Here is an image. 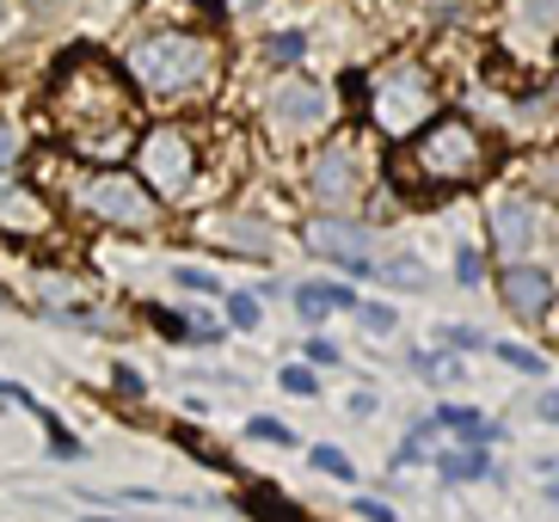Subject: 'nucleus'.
<instances>
[{"mask_svg": "<svg viewBox=\"0 0 559 522\" xmlns=\"http://www.w3.org/2000/svg\"><path fill=\"white\" fill-rule=\"evenodd\" d=\"M228 320H234L240 332H252V327H259V295L234 289V295H228Z\"/></svg>", "mask_w": 559, "mask_h": 522, "instance_id": "5701e85b", "label": "nucleus"}, {"mask_svg": "<svg viewBox=\"0 0 559 522\" xmlns=\"http://www.w3.org/2000/svg\"><path fill=\"white\" fill-rule=\"evenodd\" d=\"M369 105H376V130L412 135L418 123H425V111H430V74L425 68H412V62L388 68L381 81H369Z\"/></svg>", "mask_w": 559, "mask_h": 522, "instance_id": "423d86ee", "label": "nucleus"}, {"mask_svg": "<svg viewBox=\"0 0 559 522\" xmlns=\"http://www.w3.org/2000/svg\"><path fill=\"white\" fill-rule=\"evenodd\" d=\"M554 19H559V0H523V25L528 32H547Z\"/></svg>", "mask_w": 559, "mask_h": 522, "instance_id": "393cba45", "label": "nucleus"}, {"mask_svg": "<svg viewBox=\"0 0 559 522\" xmlns=\"http://www.w3.org/2000/svg\"><path fill=\"white\" fill-rule=\"evenodd\" d=\"M362 313V332H369V339H388V332L400 327L394 320V308H388V301H369V308H357Z\"/></svg>", "mask_w": 559, "mask_h": 522, "instance_id": "b1692460", "label": "nucleus"}, {"mask_svg": "<svg viewBox=\"0 0 559 522\" xmlns=\"http://www.w3.org/2000/svg\"><path fill=\"white\" fill-rule=\"evenodd\" d=\"M86 522H117V517H86Z\"/></svg>", "mask_w": 559, "mask_h": 522, "instance_id": "c9c22d12", "label": "nucleus"}, {"mask_svg": "<svg viewBox=\"0 0 559 522\" xmlns=\"http://www.w3.org/2000/svg\"><path fill=\"white\" fill-rule=\"evenodd\" d=\"M437 467H443L449 479H486L492 474L486 449H437Z\"/></svg>", "mask_w": 559, "mask_h": 522, "instance_id": "ddd939ff", "label": "nucleus"}, {"mask_svg": "<svg viewBox=\"0 0 559 522\" xmlns=\"http://www.w3.org/2000/svg\"><path fill=\"white\" fill-rule=\"evenodd\" d=\"M542 418H554V425H559V393H542Z\"/></svg>", "mask_w": 559, "mask_h": 522, "instance_id": "473e14b6", "label": "nucleus"}, {"mask_svg": "<svg viewBox=\"0 0 559 522\" xmlns=\"http://www.w3.org/2000/svg\"><path fill=\"white\" fill-rule=\"evenodd\" d=\"M313 197H320V203H350V197H357V166H350L345 147H326V154L313 161Z\"/></svg>", "mask_w": 559, "mask_h": 522, "instance_id": "9d476101", "label": "nucleus"}, {"mask_svg": "<svg viewBox=\"0 0 559 522\" xmlns=\"http://www.w3.org/2000/svg\"><path fill=\"white\" fill-rule=\"evenodd\" d=\"M271 123H283V130H320V123H332V93L313 81H289L277 86V98H271Z\"/></svg>", "mask_w": 559, "mask_h": 522, "instance_id": "0eeeda50", "label": "nucleus"}, {"mask_svg": "<svg viewBox=\"0 0 559 522\" xmlns=\"http://www.w3.org/2000/svg\"><path fill=\"white\" fill-rule=\"evenodd\" d=\"M308 461H313V467H320L326 479H345V486L357 479V467H350V455H345V449H326V442H313V449H308Z\"/></svg>", "mask_w": 559, "mask_h": 522, "instance_id": "dca6fc26", "label": "nucleus"}, {"mask_svg": "<svg viewBox=\"0 0 559 522\" xmlns=\"http://www.w3.org/2000/svg\"><path fill=\"white\" fill-rule=\"evenodd\" d=\"M443 339H449V351H486V339H479V332H467V327H449Z\"/></svg>", "mask_w": 559, "mask_h": 522, "instance_id": "cd10ccee", "label": "nucleus"}, {"mask_svg": "<svg viewBox=\"0 0 559 522\" xmlns=\"http://www.w3.org/2000/svg\"><path fill=\"white\" fill-rule=\"evenodd\" d=\"M247 437H252V442H277V449H289V442H296V430L283 425V418H247Z\"/></svg>", "mask_w": 559, "mask_h": 522, "instance_id": "6ab92c4d", "label": "nucleus"}, {"mask_svg": "<svg viewBox=\"0 0 559 522\" xmlns=\"http://www.w3.org/2000/svg\"><path fill=\"white\" fill-rule=\"evenodd\" d=\"M130 74L148 93H198L215 74V44L198 32H148L130 44Z\"/></svg>", "mask_w": 559, "mask_h": 522, "instance_id": "f03ea898", "label": "nucleus"}, {"mask_svg": "<svg viewBox=\"0 0 559 522\" xmlns=\"http://www.w3.org/2000/svg\"><path fill=\"white\" fill-rule=\"evenodd\" d=\"M7 19H13V0H0V32H7Z\"/></svg>", "mask_w": 559, "mask_h": 522, "instance_id": "f704fd0d", "label": "nucleus"}, {"mask_svg": "<svg viewBox=\"0 0 559 522\" xmlns=\"http://www.w3.org/2000/svg\"><path fill=\"white\" fill-rule=\"evenodd\" d=\"M554 498H559V486H554Z\"/></svg>", "mask_w": 559, "mask_h": 522, "instance_id": "e433bc0d", "label": "nucleus"}, {"mask_svg": "<svg viewBox=\"0 0 559 522\" xmlns=\"http://www.w3.org/2000/svg\"><path fill=\"white\" fill-rule=\"evenodd\" d=\"M437 425H449L455 437H467V442H498V437H504L498 425H486V418L467 412V406H443V412H437Z\"/></svg>", "mask_w": 559, "mask_h": 522, "instance_id": "f8f14e48", "label": "nucleus"}, {"mask_svg": "<svg viewBox=\"0 0 559 522\" xmlns=\"http://www.w3.org/2000/svg\"><path fill=\"white\" fill-rule=\"evenodd\" d=\"M296 308L308 313V320H326L332 308H357V295H350V289H320V283H308V289H296Z\"/></svg>", "mask_w": 559, "mask_h": 522, "instance_id": "4468645a", "label": "nucleus"}, {"mask_svg": "<svg viewBox=\"0 0 559 522\" xmlns=\"http://www.w3.org/2000/svg\"><path fill=\"white\" fill-rule=\"evenodd\" d=\"M135 179L148 185L154 197H185L198 179V147L179 123H160V130L142 135V154H135Z\"/></svg>", "mask_w": 559, "mask_h": 522, "instance_id": "20e7f679", "label": "nucleus"}, {"mask_svg": "<svg viewBox=\"0 0 559 522\" xmlns=\"http://www.w3.org/2000/svg\"><path fill=\"white\" fill-rule=\"evenodd\" d=\"M479 277H486V264H479V252H474V246H461V252H455V283H467V289H474Z\"/></svg>", "mask_w": 559, "mask_h": 522, "instance_id": "a878e982", "label": "nucleus"}, {"mask_svg": "<svg viewBox=\"0 0 559 522\" xmlns=\"http://www.w3.org/2000/svg\"><path fill=\"white\" fill-rule=\"evenodd\" d=\"M504 301L523 313V320H535V313L554 308V277L535 271V264H510V271H504Z\"/></svg>", "mask_w": 559, "mask_h": 522, "instance_id": "1a4fd4ad", "label": "nucleus"}, {"mask_svg": "<svg viewBox=\"0 0 559 522\" xmlns=\"http://www.w3.org/2000/svg\"><path fill=\"white\" fill-rule=\"evenodd\" d=\"M376 277H381V283H394V289H425V264L412 259V252H400V259L381 264Z\"/></svg>", "mask_w": 559, "mask_h": 522, "instance_id": "2eb2a0df", "label": "nucleus"}, {"mask_svg": "<svg viewBox=\"0 0 559 522\" xmlns=\"http://www.w3.org/2000/svg\"><path fill=\"white\" fill-rule=\"evenodd\" d=\"M418 369H425L430 381H461V363H455V351H418Z\"/></svg>", "mask_w": 559, "mask_h": 522, "instance_id": "a211bd4d", "label": "nucleus"}, {"mask_svg": "<svg viewBox=\"0 0 559 522\" xmlns=\"http://www.w3.org/2000/svg\"><path fill=\"white\" fill-rule=\"evenodd\" d=\"M308 246L320 252V259H332V264H345V271H357V277H369V228H357V222H313Z\"/></svg>", "mask_w": 559, "mask_h": 522, "instance_id": "6e6552de", "label": "nucleus"}, {"mask_svg": "<svg viewBox=\"0 0 559 522\" xmlns=\"http://www.w3.org/2000/svg\"><path fill=\"white\" fill-rule=\"evenodd\" d=\"M50 105L68 123V135H74L81 154H117V147H130V123H135L130 93H123V81H117L99 56H68L62 74H56Z\"/></svg>", "mask_w": 559, "mask_h": 522, "instance_id": "f257e3e1", "label": "nucleus"}, {"mask_svg": "<svg viewBox=\"0 0 559 522\" xmlns=\"http://www.w3.org/2000/svg\"><path fill=\"white\" fill-rule=\"evenodd\" d=\"M492 240L510 264H523V252L535 246V210H528V203H504V210L492 215Z\"/></svg>", "mask_w": 559, "mask_h": 522, "instance_id": "9b49d317", "label": "nucleus"}, {"mask_svg": "<svg viewBox=\"0 0 559 522\" xmlns=\"http://www.w3.org/2000/svg\"><path fill=\"white\" fill-rule=\"evenodd\" d=\"M277 381H283L289 393H296V400H313V393H320V376H313L308 363H289V369H283Z\"/></svg>", "mask_w": 559, "mask_h": 522, "instance_id": "4be33fe9", "label": "nucleus"}, {"mask_svg": "<svg viewBox=\"0 0 559 522\" xmlns=\"http://www.w3.org/2000/svg\"><path fill=\"white\" fill-rule=\"evenodd\" d=\"M222 240L247 246V252H264V234H247V222H222Z\"/></svg>", "mask_w": 559, "mask_h": 522, "instance_id": "bb28decb", "label": "nucleus"}, {"mask_svg": "<svg viewBox=\"0 0 559 522\" xmlns=\"http://www.w3.org/2000/svg\"><path fill=\"white\" fill-rule=\"evenodd\" d=\"M492 351L510 363V369H523V376H547V357L542 351H528V344H492Z\"/></svg>", "mask_w": 559, "mask_h": 522, "instance_id": "f3484780", "label": "nucleus"}, {"mask_svg": "<svg viewBox=\"0 0 559 522\" xmlns=\"http://www.w3.org/2000/svg\"><path fill=\"white\" fill-rule=\"evenodd\" d=\"M13 154H19V142H13V130H0V166L13 161Z\"/></svg>", "mask_w": 559, "mask_h": 522, "instance_id": "2f4dec72", "label": "nucleus"}, {"mask_svg": "<svg viewBox=\"0 0 559 522\" xmlns=\"http://www.w3.org/2000/svg\"><path fill=\"white\" fill-rule=\"evenodd\" d=\"M350 510H357V522H394V510H388V505H376V498H357Z\"/></svg>", "mask_w": 559, "mask_h": 522, "instance_id": "c85d7f7f", "label": "nucleus"}, {"mask_svg": "<svg viewBox=\"0 0 559 522\" xmlns=\"http://www.w3.org/2000/svg\"><path fill=\"white\" fill-rule=\"evenodd\" d=\"M264 49H271V62H301L308 56V32H277Z\"/></svg>", "mask_w": 559, "mask_h": 522, "instance_id": "aec40b11", "label": "nucleus"}, {"mask_svg": "<svg viewBox=\"0 0 559 522\" xmlns=\"http://www.w3.org/2000/svg\"><path fill=\"white\" fill-rule=\"evenodd\" d=\"M228 7H234V13H259L264 0H228Z\"/></svg>", "mask_w": 559, "mask_h": 522, "instance_id": "72a5a7b5", "label": "nucleus"}, {"mask_svg": "<svg viewBox=\"0 0 559 522\" xmlns=\"http://www.w3.org/2000/svg\"><path fill=\"white\" fill-rule=\"evenodd\" d=\"M554 332H559V327H554Z\"/></svg>", "mask_w": 559, "mask_h": 522, "instance_id": "4c0bfd02", "label": "nucleus"}, {"mask_svg": "<svg viewBox=\"0 0 559 522\" xmlns=\"http://www.w3.org/2000/svg\"><path fill=\"white\" fill-rule=\"evenodd\" d=\"M81 210L99 215V222H111V228H154V215H160V197L148 191L142 179H130V173H93V179L81 185Z\"/></svg>", "mask_w": 559, "mask_h": 522, "instance_id": "39448f33", "label": "nucleus"}, {"mask_svg": "<svg viewBox=\"0 0 559 522\" xmlns=\"http://www.w3.org/2000/svg\"><path fill=\"white\" fill-rule=\"evenodd\" d=\"M142 388H148V381L135 376V369H117V393H130V400H135V393H142Z\"/></svg>", "mask_w": 559, "mask_h": 522, "instance_id": "7c9ffc66", "label": "nucleus"}, {"mask_svg": "<svg viewBox=\"0 0 559 522\" xmlns=\"http://www.w3.org/2000/svg\"><path fill=\"white\" fill-rule=\"evenodd\" d=\"M308 363H326V369H332V363H338V344H326V339H308Z\"/></svg>", "mask_w": 559, "mask_h": 522, "instance_id": "c756f323", "label": "nucleus"}, {"mask_svg": "<svg viewBox=\"0 0 559 522\" xmlns=\"http://www.w3.org/2000/svg\"><path fill=\"white\" fill-rule=\"evenodd\" d=\"M479 166H486V142L461 117L430 123L425 142H418V173L430 185H467V179H479Z\"/></svg>", "mask_w": 559, "mask_h": 522, "instance_id": "7ed1b4c3", "label": "nucleus"}, {"mask_svg": "<svg viewBox=\"0 0 559 522\" xmlns=\"http://www.w3.org/2000/svg\"><path fill=\"white\" fill-rule=\"evenodd\" d=\"M173 283H179V289H191V295H222V283H215L203 264H179V271H173Z\"/></svg>", "mask_w": 559, "mask_h": 522, "instance_id": "412c9836", "label": "nucleus"}]
</instances>
